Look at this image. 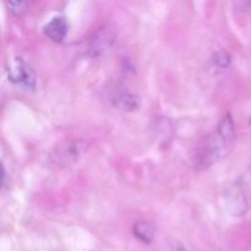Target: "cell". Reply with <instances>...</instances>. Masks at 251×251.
Segmentation results:
<instances>
[{
  "label": "cell",
  "mask_w": 251,
  "mask_h": 251,
  "mask_svg": "<svg viewBox=\"0 0 251 251\" xmlns=\"http://www.w3.org/2000/svg\"><path fill=\"white\" fill-rule=\"evenodd\" d=\"M235 141V129L232 115L228 113L223 117L217 129L206 136L195 147L194 163L196 169H205L228 156Z\"/></svg>",
  "instance_id": "obj_1"
},
{
  "label": "cell",
  "mask_w": 251,
  "mask_h": 251,
  "mask_svg": "<svg viewBox=\"0 0 251 251\" xmlns=\"http://www.w3.org/2000/svg\"><path fill=\"white\" fill-rule=\"evenodd\" d=\"M6 71L9 81L25 90H33L36 87L37 75L32 66L20 56L7 60Z\"/></svg>",
  "instance_id": "obj_2"
},
{
  "label": "cell",
  "mask_w": 251,
  "mask_h": 251,
  "mask_svg": "<svg viewBox=\"0 0 251 251\" xmlns=\"http://www.w3.org/2000/svg\"><path fill=\"white\" fill-rule=\"evenodd\" d=\"M115 41V33L109 26L100 27L88 41V53L91 56L102 55L104 51L109 50Z\"/></svg>",
  "instance_id": "obj_3"
},
{
  "label": "cell",
  "mask_w": 251,
  "mask_h": 251,
  "mask_svg": "<svg viewBox=\"0 0 251 251\" xmlns=\"http://www.w3.org/2000/svg\"><path fill=\"white\" fill-rule=\"evenodd\" d=\"M226 201L230 213L234 216H243L247 212V199L239 183H234L226 190Z\"/></svg>",
  "instance_id": "obj_4"
},
{
  "label": "cell",
  "mask_w": 251,
  "mask_h": 251,
  "mask_svg": "<svg viewBox=\"0 0 251 251\" xmlns=\"http://www.w3.org/2000/svg\"><path fill=\"white\" fill-rule=\"evenodd\" d=\"M69 32V24L64 16H55L43 27V33L55 43H60L65 39Z\"/></svg>",
  "instance_id": "obj_5"
},
{
  "label": "cell",
  "mask_w": 251,
  "mask_h": 251,
  "mask_svg": "<svg viewBox=\"0 0 251 251\" xmlns=\"http://www.w3.org/2000/svg\"><path fill=\"white\" fill-rule=\"evenodd\" d=\"M113 103H114L115 107L120 108V109L125 110H132L139 108V98L136 96L131 95L129 91H126L125 88L122 90H117L113 95L112 98Z\"/></svg>",
  "instance_id": "obj_6"
},
{
  "label": "cell",
  "mask_w": 251,
  "mask_h": 251,
  "mask_svg": "<svg viewBox=\"0 0 251 251\" xmlns=\"http://www.w3.org/2000/svg\"><path fill=\"white\" fill-rule=\"evenodd\" d=\"M135 237L144 244H151L154 238V227L146 221H137L132 227Z\"/></svg>",
  "instance_id": "obj_7"
},
{
  "label": "cell",
  "mask_w": 251,
  "mask_h": 251,
  "mask_svg": "<svg viewBox=\"0 0 251 251\" xmlns=\"http://www.w3.org/2000/svg\"><path fill=\"white\" fill-rule=\"evenodd\" d=\"M213 63L221 69H226L230 64V56L226 50H218L213 54Z\"/></svg>",
  "instance_id": "obj_8"
},
{
  "label": "cell",
  "mask_w": 251,
  "mask_h": 251,
  "mask_svg": "<svg viewBox=\"0 0 251 251\" xmlns=\"http://www.w3.org/2000/svg\"><path fill=\"white\" fill-rule=\"evenodd\" d=\"M6 5L9 6L10 11L14 15H20L26 10L28 6V1H7Z\"/></svg>",
  "instance_id": "obj_9"
},
{
  "label": "cell",
  "mask_w": 251,
  "mask_h": 251,
  "mask_svg": "<svg viewBox=\"0 0 251 251\" xmlns=\"http://www.w3.org/2000/svg\"><path fill=\"white\" fill-rule=\"evenodd\" d=\"M249 124H250V127H251V115H250V119H249Z\"/></svg>",
  "instance_id": "obj_10"
}]
</instances>
